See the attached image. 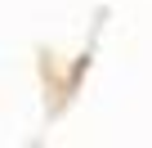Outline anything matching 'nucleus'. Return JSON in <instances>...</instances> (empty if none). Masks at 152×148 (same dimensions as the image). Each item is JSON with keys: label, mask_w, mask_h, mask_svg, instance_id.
I'll use <instances>...</instances> for the list:
<instances>
[]
</instances>
